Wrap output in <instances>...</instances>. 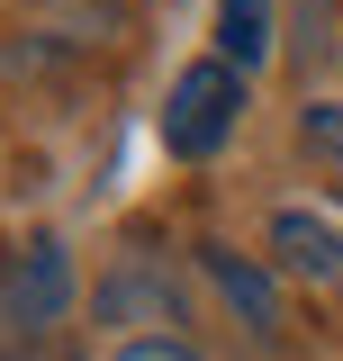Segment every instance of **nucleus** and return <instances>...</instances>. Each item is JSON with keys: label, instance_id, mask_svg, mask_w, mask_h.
Masks as SVG:
<instances>
[{"label": "nucleus", "instance_id": "nucleus-1", "mask_svg": "<svg viewBox=\"0 0 343 361\" xmlns=\"http://www.w3.org/2000/svg\"><path fill=\"white\" fill-rule=\"evenodd\" d=\"M235 127H244V73L235 63H181L163 90V154H181V163H208V154H226L235 145Z\"/></svg>", "mask_w": 343, "mask_h": 361}, {"label": "nucleus", "instance_id": "nucleus-2", "mask_svg": "<svg viewBox=\"0 0 343 361\" xmlns=\"http://www.w3.org/2000/svg\"><path fill=\"white\" fill-rule=\"evenodd\" d=\"M64 307H73V253H64L54 235L9 244V253H0V316H9L18 334H45V325H64Z\"/></svg>", "mask_w": 343, "mask_h": 361}, {"label": "nucleus", "instance_id": "nucleus-3", "mask_svg": "<svg viewBox=\"0 0 343 361\" xmlns=\"http://www.w3.org/2000/svg\"><path fill=\"white\" fill-rule=\"evenodd\" d=\"M271 262L289 280H307V289H335L343 298V226L325 208H280L271 217Z\"/></svg>", "mask_w": 343, "mask_h": 361}, {"label": "nucleus", "instance_id": "nucleus-4", "mask_svg": "<svg viewBox=\"0 0 343 361\" xmlns=\"http://www.w3.org/2000/svg\"><path fill=\"white\" fill-rule=\"evenodd\" d=\"M199 262H208L217 298H226V307L244 316L253 334H280V289H271V271H262V262H244V253H226V244H208Z\"/></svg>", "mask_w": 343, "mask_h": 361}, {"label": "nucleus", "instance_id": "nucleus-5", "mask_svg": "<svg viewBox=\"0 0 343 361\" xmlns=\"http://www.w3.org/2000/svg\"><path fill=\"white\" fill-rule=\"evenodd\" d=\"M271 54V0H217V63L253 73Z\"/></svg>", "mask_w": 343, "mask_h": 361}, {"label": "nucleus", "instance_id": "nucleus-6", "mask_svg": "<svg viewBox=\"0 0 343 361\" xmlns=\"http://www.w3.org/2000/svg\"><path fill=\"white\" fill-rule=\"evenodd\" d=\"M299 145L343 180V99H307V109H299Z\"/></svg>", "mask_w": 343, "mask_h": 361}, {"label": "nucleus", "instance_id": "nucleus-7", "mask_svg": "<svg viewBox=\"0 0 343 361\" xmlns=\"http://www.w3.org/2000/svg\"><path fill=\"white\" fill-rule=\"evenodd\" d=\"M109 361H199V353H190L181 334H136V343H118Z\"/></svg>", "mask_w": 343, "mask_h": 361}, {"label": "nucleus", "instance_id": "nucleus-8", "mask_svg": "<svg viewBox=\"0 0 343 361\" xmlns=\"http://www.w3.org/2000/svg\"><path fill=\"white\" fill-rule=\"evenodd\" d=\"M0 361H64V353H37V343H18V353H0Z\"/></svg>", "mask_w": 343, "mask_h": 361}]
</instances>
